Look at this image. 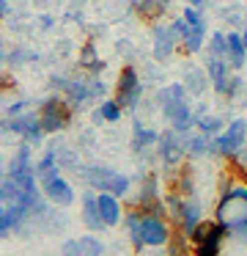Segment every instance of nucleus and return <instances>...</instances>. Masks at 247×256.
Wrapping results in <instances>:
<instances>
[{
  "label": "nucleus",
  "instance_id": "1",
  "mask_svg": "<svg viewBox=\"0 0 247 256\" xmlns=\"http://www.w3.org/2000/svg\"><path fill=\"white\" fill-rule=\"evenodd\" d=\"M245 144H247V116H236L228 122V127L223 132L212 138V157L234 160Z\"/></svg>",
  "mask_w": 247,
  "mask_h": 256
},
{
  "label": "nucleus",
  "instance_id": "2",
  "mask_svg": "<svg viewBox=\"0 0 247 256\" xmlns=\"http://www.w3.org/2000/svg\"><path fill=\"white\" fill-rule=\"evenodd\" d=\"M38 113H41V127L47 135L63 132L71 124V116H74V110H71L69 100L63 94H52L47 100H41L38 102Z\"/></svg>",
  "mask_w": 247,
  "mask_h": 256
},
{
  "label": "nucleus",
  "instance_id": "3",
  "mask_svg": "<svg viewBox=\"0 0 247 256\" xmlns=\"http://www.w3.org/2000/svg\"><path fill=\"white\" fill-rule=\"evenodd\" d=\"M187 138H190V132H179V130H165L162 138H159V146H157V157L159 162L165 166V171L173 174L179 171L181 166H184L187 160Z\"/></svg>",
  "mask_w": 247,
  "mask_h": 256
},
{
  "label": "nucleus",
  "instance_id": "4",
  "mask_svg": "<svg viewBox=\"0 0 247 256\" xmlns=\"http://www.w3.org/2000/svg\"><path fill=\"white\" fill-rule=\"evenodd\" d=\"M225 237H228V228L220 220H203L190 237L192 240V254L195 256H220L223 254Z\"/></svg>",
  "mask_w": 247,
  "mask_h": 256
},
{
  "label": "nucleus",
  "instance_id": "5",
  "mask_svg": "<svg viewBox=\"0 0 247 256\" xmlns=\"http://www.w3.org/2000/svg\"><path fill=\"white\" fill-rule=\"evenodd\" d=\"M115 100L124 105L126 113L137 110L143 102V80L140 72H137L135 64H124L118 72V80H115Z\"/></svg>",
  "mask_w": 247,
  "mask_h": 256
},
{
  "label": "nucleus",
  "instance_id": "6",
  "mask_svg": "<svg viewBox=\"0 0 247 256\" xmlns=\"http://www.w3.org/2000/svg\"><path fill=\"white\" fill-rule=\"evenodd\" d=\"M0 130H3L5 135H19L25 144H30V146H41L44 144V127H41V113L38 110H27V113H22V116H16V118H5L3 116V122H0Z\"/></svg>",
  "mask_w": 247,
  "mask_h": 256
},
{
  "label": "nucleus",
  "instance_id": "7",
  "mask_svg": "<svg viewBox=\"0 0 247 256\" xmlns=\"http://www.w3.org/2000/svg\"><path fill=\"white\" fill-rule=\"evenodd\" d=\"M49 88L55 94H63L69 100L71 110H82L85 105H91V88H88V80L82 78H69V74H52L49 78Z\"/></svg>",
  "mask_w": 247,
  "mask_h": 256
},
{
  "label": "nucleus",
  "instance_id": "8",
  "mask_svg": "<svg viewBox=\"0 0 247 256\" xmlns=\"http://www.w3.org/2000/svg\"><path fill=\"white\" fill-rule=\"evenodd\" d=\"M203 66H206L209 78H212V91L217 96H225V100H228L231 83H234V74H236V69L231 66V61H228V58H223V56H209V52H206Z\"/></svg>",
  "mask_w": 247,
  "mask_h": 256
},
{
  "label": "nucleus",
  "instance_id": "9",
  "mask_svg": "<svg viewBox=\"0 0 247 256\" xmlns=\"http://www.w3.org/2000/svg\"><path fill=\"white\" fill-rule=\"evenodd\" d=\"M41 182V190H44V196H47V201L49 204H55V206H69V204H74V188H71V182L63 176L60 171H52V174H47V176H41L38 179Z\"/></svg>",
  "mask_w": 247,
  "mask_h": 256
},
{
  "label": "nucleus",
  "instance_id": "10",
  "mask_svg": "<svg viewBox=\"0 0 247 256\" xmlns=\"http://www.w3.org/2000/svg\"><path fill=\"white\" fill-rule=\"evenodd\" d=\"M162 116H165V122L173 130H179V132H192V130H195V122H198V110H192L190 100H176V102L162 105Z\"/></svg>",
  "mask_w": 247,
  "mask_h": 256
},
{
  "label": "nucleus",
  "instance_id": "11",
  "mask_svg": "<svg viewBox=\"0 0 247 256\" xmlns=\"http://www.w3.org/2000/svg\"><path fill=\"white\" fill-rule=\"evenodd\" d=\"M179 47L181 44L173 36V30H170L168 22H154L151 25V56H154V61H170Z\"/></svg>",
  "mask_w": 247,
  "mask_h": 256
},
{
  "label": "nucleus",
  "instance_id": "12",
  "mask_svg": "<svg viewBox=\"0 0 247 256\" xmlns=\"http://www.w3.org/2000/svg\"><path fill=\"white\" fill-rule=\"evenodd\" d=\"M170 237H173V232H170L168 218L159 215L143 218V242H146V248H165L170 242Z\"/></svg>",
  "mask_w": 247,
  "mask_h": 256
},
{
  "label": "nucleus",
  "instance_id": "13",
  "mask_svg": "<svg viewBox=\"0 0 247 256\" xmlns=\"http://www.w3.org/2000/svg\"><path fill=\"white\" fill-rule=\"evenodd\" d=\"M80 174L85 179V188L96 190V193H110L115 184V176H118V171H113L107 166H82Z\"/></svg>",
  "mask_w": 247,
  "mask_h": 256
},
{
  "label": "nucleus",
  "instance_id": "14",
  "mask_svg": "<svg viewBox=\"0 0 247 256\" xmlns=\"http://www.w3.org/2000/svg\"><path fill=\"white\" fill-rule=\"evenodd\" d=\"M80 204H82V223H85L88 232H102V228H107V223H104V218H102V210H99V193L96 190L85 188Z\"/></svg>",
  "mask_w": 247,
  "mask_h": 256
},
{
  "label": "nucleus",
  "instance_id": "15",
  "mask_svg": "<svg viewBox=\"0 0 247 256\" xmlns=\"http://www.w3.org/2000/svg\"><path fill=\"white\" fill-rule=\"evenodd\" d=\"M102 254H104V245H102V240L93 237V234L66 240V242L60 245V256H102Z\"/></svg>",
  "mask_w": 247,
  "mask_h": 256
},
{
  "label": "nucleus",
  "instance_id": "16",
  "mask_svg": "<svg viewBox=\"0 0 247 256\" xmlns=\"http://www.w3.org/2000/svg\"><path fill=\"white\" fill-rule=\"evenodd\" d=\"M159 138H162L159 130L146 127V124H140L137 118L132 122V152H135V154H148V152H154L159 146Z\"/></svg>",
  "mask_w": 247,
  "mask_h": 256
},
{
  "label": "nucleus",
  "instance_id": "17",
  "mask_svg": "<svg viewBox=\"0 0 247 256\" xmlns=\"http://www.w3.org/2000/svg\"><path fill=\"white\" fill-rule=\"evenodd\" d=\"M181 83L187 86L190 96H195V100H201V96L212 88V78H209L206 66H195V64H187L184 66V80H181Z\"/></svg>",
  "mask_w": 247,
  "mask_h": 256
},
{
  "label": "nucleus",
  "instance_id": "18",
  "mask_svg": "<svg viewBox=\"0 0 247 256\" xmlns=\"http://www.w3.org/2000/svg\"><path fill=\"white\" fill-rule=\"evenodd\" d=\"M77 66L82 69V72H88V78H93V74H102L104 69V61L99 58V47H96V42H91L88 39L85 44L80 47V56H77Z\"/></svg>",
  "mask_w": 247,
  "mask_h": 256
},
{
  "label": "nucleus",
  "instance_id": "19",
  "mask_svg": "<svg viewBox=\"0 0 247 256\" xmlns=\"http://www.w3.org/2000/svg\"><path fill=\"white\" fill-rule=\"evenodd\" d=\"M201 223H203L201 201L192 198V196H187V198H184V210H181V220H179V232H184L187 237H192V232H195Z\"/></svg>",
  "mask_w": 247,
  "mask_h": 256
},
{
  "label": "nucleus",
  "instance_id": "20",
  "mask_svg": "<svg viewBox=\"0 0 247 256\" xmlns=\"http://www.w3.org/2000/svg\"><path fill=\"white\" fill-rule=\"evenodd\" d=\"M99 210H102V218L104 223L110 226H118V223H124V206H121V198L115 193H99Z\"/></svg>",
  "mask_w": 247,
  "mask_h": 256
},
{
  "label": "nucleus",
  "instance_id": "21",
  "mask_svg": "<svg viewBox=\"0 0 247 256\" xmlns=\"http://www.w3.org/2000/svg\"><path fill=\"white\" fill-rule=\"evenodd\" d=\"M143 218H146V212L137 210V206H132L124 215V226H126V232H129V240H132V248L135 250L146 248V242H143Z\"/></svg>",
  "mask_w": 247,
  "mask_h": 256
},
{
  "label": "nucleus",
  "instance_id": "22",
  "mask_svg": "<svg viewBox=\"0 0 247 256\" xmlns=\"http://www.w3.org/2000/svg\"><path fill=\"white\" fill-rule=\"evenodd\" d=\"M228 61L236 72L247 66V44H245V36L239 30H231L228 34Z\"/></svg>",
  "mask_w": 247,
  "mask_h": 256
},
{
  "label": "nucleus",
  "instance_id": "23",
  "mask_svg": "<svg viewBox=\"0 0 247 256\" xmlns=\"http://www.w3.org/2000/svg\"><path fill=\"white\" fill-rule=\"evenodd\" d=\"M209 154H212V135L201 132V130L190 132V138H187V157L190 160H201V157H209Z\"/></svg>",
  "mask_w": 247,
  "mask_h": 256
},
{
  "label": "nucleus",
  "instance_id": "24",
  "mask_svg": "<svg viewBox=\"0 0 247 256\" xmlns=\"http://www.w3.org/2000/svg\"><path fill=\"white\" fill-rule=\"evenodd\" d=\"M36 61H41V52L30 50V47H25V44H16L14 50H3V64L11 69L22 66V64H36Z\"/></svg>",
  "mask_w": 247,
  "mask_h": 256
},
{
  "label": "nucleus",
  "instance_id": "25",
  "mask_svg": "<svg viewBox=\"0 0 247 256\" xmlns=\"http://www.w3.org/2000/svg\"><path fill=\"white\" fill-rule=\"evenodd\" d=\"M228 127L225 124V118L223 116H217V113H206V108H198V122H195V130H201V132H206V135H220L223 130Z\"/></svg>",
  "mask_w": 247,
  "mask_h": 256
},
{
  "label": "nucleus",
  "instance_id": "26",
  "mask_svg": "<svg viewBox=\"0 0 247 256\" xmlns=\"http://www.w3.org/2000/svg\"><path fill=\"white\" fill-rule=\"evenodd\" d=\"M135 14L140 20H146V22L154 25V22H159V20L168 14V6H165L162 0H140V3L135 6Z\"/></svg>",
  "mask_w": 247,
  "mask_h": 256
},
{
  "label": "nucleus",
  "instance_id": "27",
  "mask_svg": "<svg viewBox=\"0 0 247 256\" xmlns=\"http://www.w3.org/2000/svg\"><path fill=\"white\" fill-rule=\"evenodd\" d=\"M217 17L228 25H242V22H247V8L234 0L228 6H217Z\"/></svg>",
  "mask_w": 247,
  "mask_h": 256
},
{
  "label": "nucleus",
  "instance_id": "28",
  "mask_svg": "<svg viewBox=\"0 0 247 256\" xmlns=\"http://www.w3.org/2000/svg\"><path fill=\"white\" fill-rule=\"evenodd\" d=\"M99 113H102V118H104V124H115V122H121V116H124V105H121L115 96H107V100H102L99 102V108H96Z\"/></svg>",
  "mask_w": 247,
  "mask_h": 256
},
{
  "label": "nucleus",
  "instance_id": "29",
  "mask_svg": "<svg viewBox=\"0 0 247 256\" xmlns=\"http://www.w3.org/2000/svg\"><path fill=\"white\" fill-rule=\"evenodd\" d=\"M206 52L209 56H223L228 58V34L225 30H212L206 42Z\"/></svg>",
  "mask_w": 247,
  "mask_h": 256
},
{
  "label": "nucleus",
  "instance_id": "30",
  "mask_svg": "<svg viewBox=\"0 0 247 256\" xmlns=\"http://www.w3.org/2000/svg\"><path fill=\"white\" fill-rule=\"evenodd\" d=\"M165 248H168V256H192L190 254V250H192V240L187 237L184 232H176Z\"/></svg>",
  "mask_w": 247,
  "mask_h": 256
},
{
  "label": "nucleus",
  "instance_id": "31",
  "mask_svg": "<svg viewBox=\"0 0 247 256\" xmlns=\"http://www.w3.org/2000/svg\"><path fill=\"white\" fill-rule=\"evenodd\" d=\"M55 152H58V162L60 168H69V171H80V160H77V154L71 149H66V146H55Z\"/></svg>",
  "mask_w": 247,
  "mask_h": 256
},
{
  "label": "nucleus",
  "instance_id": "32",
  "mask_svg": "<svg viewBox=\"0 0 247 256\" xmlns=\"http://www.w3.org/2000/svg\"><path fill=\"white\" fill-rule=\"evenodd\" d=\"M168 25H170V30H173V36L179 39V44L187 39V36H190V30H192V25L187 22V17H184V14H179V17H173ZM179 50H181V47H179Z\"/></svg>",
  "mask_w": 247,
  "mask_h": 256
},
{
  "label": "nucleus",
  "instance_id": "33",
  "mask_svg": "<svg viewBox=\"0 0 247 256\" xmlns=\"http://www.w3.org/2000/svg\"><path fill=\"white\" fill-rule=\"evenodd\" d=\"M203 12H206V8H195V6H187L184 12H181V14H184V17H187V22H190L192 28H206V30H209V20H206V14H203Z\"/></svg>",
  "mask_w": 247,
  "mask_h": 256
},
{
  "label": "nucleus",
  "instance_id": "34",
  "mask_svg": "<svg viewBox=\"0 0 247 256\" xmlns=\"http://www.w3.org/2000/svg\"><path fill=\"white\" fill-rule=\"evenodd\" d=\"M30 105H33L30 100H25V96H19V100L8 102V105L3 108V116H5V118H16V116H22V113H27V110H30Z\"/></svg>",
  "mask_w": 247,
  "mask_h": 256
},
{
  "label": "nucleus",
  "instance_id": "35",
  "mask_svg": "<svg viewBox=\"0 0 247 256\" xmlns=\"http://www.w3.org/2000/svg\"><path fill=\"white\" fill-rule=\"evenodd\" d=\"M88 88H91V100H107V83L102 80V74H93L88 78Z\"/></svg>",
  "mask_w": 247,
  "mask_h": 256
},
{
  "label": "nucleus",
  "instance_id": "36",
  "mask_svg": "<svg viewBox=\"0 0 247 256\" xmlns=\"http://www.w3.org/2000/svg\"><path fill=\"white\" fill-rule=\"evenodd\" d=\"M115 50H118L121 56H124V61H126V64H135V58H137V50H135V44H132L129 39H121L118 44H115Z\"/></svg>",
  "mask_w": 247,
  "mask_h": 256
},
{
  "label": "nucleus",
  "instance_id": "37",
  "mask_svg": "<svg viewBox=\"0 0 247 256\" xmlns=\"http://www.w3.org/2000/svg\"><path fill=\"white\" fill-rule=\"evenodd\" d=\"M228 162H231V168H234V174H239V176H242V174L247 171V144L242 146V152L234 157V160H228Z\"/></svg>",
  "mask_w": 247,
  "mask_h": 256
},
{
  "label": "nucleus",
  "instance_id": "38",
  "mask_svg": "<svg viewBox=\"0 0 247 256\" xmlns=\"http://www.w3.org/2000/svg\"><path fill=\"white\" fill-rule=\"evenodd\" d=\"M245 91H247V83H245V78H242V74L236 72V74H234V83H231V94H228V100H231V102L239 100V96L245 94Z\"/></svg>",
  "mask_w": 247,
  "mask_h": 256
},
{
  "label": "nucleus",
  "instance_id": "39",
  "mask_svg": "<svg viewBox=\"0 0 247 256\" xmlns=\"http://www.w3.org/2000/svg\"><path fill=\"white\" fill-rule=\"evenodd\" d=\"M52 28H55V17L52 14H41V17H38V30L47 34V30H52Z\"/></svg>",
  "mask_w": 247,
  "mask_h": 256
},
{
  "label": "nucleus",
  "instance_id": "40",
  "mask_svg": "<svg viewBox=\"0 0 247 256\" xmlns=\"http://www.w3.org/2000/svg\"><path fill=\"white\" fill-rule=\"evenodd\" d=\"M0 86H3V91H14V88H16V83H14V78H11L8 69H5L3 74H0Z\"/></svg>",
  "mask_w": 247,
  "mask_h": 256
},
{
  "label": "nucleus",
  "instance_id": "41",
  "mask_svg": "<svg viewBox=\"0 0 247 256\" xmlns=\"http://www.w3.org/2000/svg\"><path fill=\"white\" fill-rule=\"evenodd\" d=\"M0 17H3V20L11 17V3H8V0H0Z\"/></svg>",
  "mask_w": 247,
  "mask_h": 256
},
{
  "label": "nucleus",
  "instance_id": "42",
  "mask_svg": "<svg viewBox=\"0 0 247 256\" xmlns=\"http://www.w3.org/2000/svg\"><path fill=\"white\" fill-rule=\"evenodd\" d=\"M187 6H195V8H209L212 0H187Z\"/></svg>",
  "mask_w": 247,
  "mask_h": 256
},
{
  "label": "nucleus",
  "instance_id": "43",
  "mask_svg": "<svg viewBox=\"0 0 247 256\" xmlns=\"http://www.w3.org/2000/svg\"><path fill=\"white\" fill-rule=\"evenodd\" d=\"M126 3H129V6H132V8H135V6H137V3H140V0H126Z\"/></svg>",
  "mask_w": 247,
  "mask_h": 256
},
{
  "label": "nucleus",
  "instance_id": "44",
  "mask_svg": "<svg viewBox=\"0 0 247 256\" xmlns=\"http://www.w3.org/2000/svg\"><path fill=\"white\" fill-rule=\"evenodd\" d=\"M242 36H245V44H247V25H245V30H242Z\"/></svg>",
  "mask_w": 247,
  "mask_h": 256
},
{
  "label": "nucleus",
  "instance_id": "45",
  "mask_svg": "<svg viewBox=\"0 0 247 256\" xmlns=\"http://www.w3.org/2000/svg\"><path fill=\"white\" fill-rule=\"evenodd\" d=\"M242 182H245V184H247V171H245V174H242Z\"/></svg>",
  "mask_w": 247,
  "mask_h": 256
},
{
  "label": "nucleus",
  "instance_id": "46",
  "mask_svg": "<svg viewBox=\"0 0 247 256\" xmlns=\"http://www.w3.org/2000/svg\"><path fill=\"white\" fill-rule=\"evenodd\" d=\"M162 3H165V6H168V8H170V3H173V0H162Z\"/></svg>",
  "mask_w": 247,
  "mask_h": 256
},
{
  "label": "nucleus",
  "instance_id": "47",
  "mask_svg": "<svg viewBox=\"0 0 247 256\" xmlns=\"http://www.w3.org/2000/svg\"><path fill=\"white\" fill-rule=\"evenodd\" d=\"M192 256H195V254H192Z\"/></svg>",
  "mask_w": 247,
  "mask_h": 256
}]
</instances>
